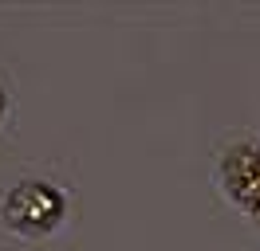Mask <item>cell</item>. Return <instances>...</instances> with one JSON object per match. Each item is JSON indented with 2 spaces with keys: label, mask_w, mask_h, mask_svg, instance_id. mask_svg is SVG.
<instances>
[{
  "label": "cell",
  "mask_w": 260,
  "mask_h": 251,
  "mask_svg": "<svg viewBox=\"0 0 260 251\" xmlns=\"http://www.w3.org/2000/svg\"><path fill=\"white\" fill-rule=\"evenodd\" d=\"M67 188L48 177H24L0 192V228L16 239H48L67 228Z\"/></svg>",
  "instance_id": "cell-1"
},
{
  "label": "cell",
  "mask_w": 260,
  "mask_h": 251,
  "mask_svg": "<svg viewBox=\"0 0 260 251\" xmlns=\"http://www.w3.org/2000/svg\"><path fill=\"white\" fill-rule=\"evenodd\" d=\"M12 122V91H8V82L0 78V130Z\"/></svg>",
  "instance_id": "cell-2"
}]
</instances>
